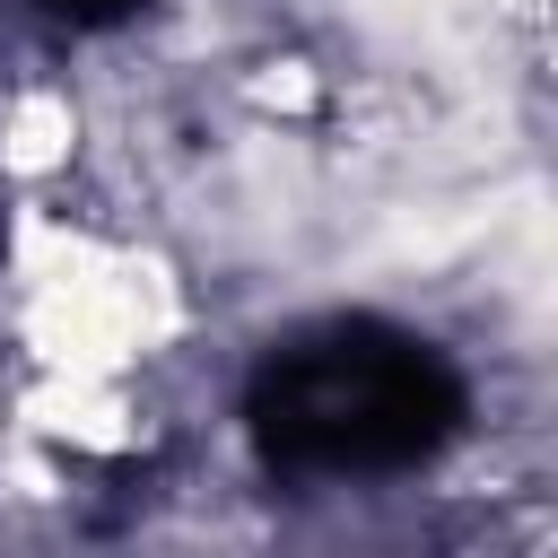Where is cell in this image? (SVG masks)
Segmentation results:
<instances>
[{
	"label": "cell",
	"instance_id": "obj_2",
	"mask_svg": "<svg viewBox=\"0 0 558 558\" xmlns=\"http://www.w3.org/2000/svg\"><path fill=\"white\" fill-rule=\"evenodd\" d=\"M70 105L61 96H17L9 105V122H0V157L17 166V174H44V166H61L70 157Z\"/></svg>",
	"mask_w": 558,
	"mask_h": 558
},
{
	"label": "cell",
	"instance_id": "obj_1",
	"mask_svg": "<svg viewBox=\"0 0 558 558\" xmlns=\"http://www.w3.org/2000/svg\"><path fill=\"white\" fill-rule=\"evenodd\" d=\"M166 323V288L148 270H96V262H61L35 288V349L70 375H105L122 366L148 331Z\"/></svg>",
	"mask_w": 558,
	"mask_h": 558
},
{
	"label": "cell",
	"instance_id": "obj_3",
	"mask_svg": "<svg viewBox=\"0 0 558 558\" xmlns=\"http://www.w3.org/2000/svg\"><path fill=\"white\" fill-rule=\"evenodd\" d=\"M35 418H44L52 436H70V445H122V410L96 392V375H70V384H52V392L35 401Z\"/></svg>",
	"mask_w": 558,
	"mask_h": 558
}]
</instances>
